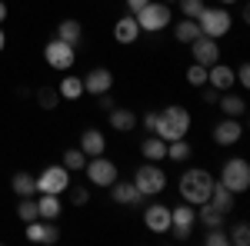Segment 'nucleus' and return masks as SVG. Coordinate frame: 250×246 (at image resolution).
Instances as JSON below:
<instances>
[{
	"label": "nucleus",
	"instance_id": "nucleus-1",
	"mask_svg": "<svg viewBox=\"0 0 250 246\" xmlns=\"http://www.w3.org/2000/svg\"><path fill=\"white\" fill-rule=\"evenodd\" d=\"M213 183H217V176H213L210 170H204V167H190V170L180 173V180H177V189H180L184 203H190V207H200V203H207V200H210Z\"/></svg>",
	"mask_w": 250,
	"mask_h": 246
},
{
	"label": "nucleus",
	"instance_id": "nucleus-2",
	"mask_svg": "<svg viewBox=\"0 0 250 246\" xmlns=\"http://www.w3.org/2000/svg\"><path fill=\"white\" fill-rule=\"evenodd\" d=\"M154 133L164 140V143H170V140H184V136L190 133V110L180 107V103H170V107L157 110Z\"/></svg>",
	"mask_w": 250,
	"mask_h": 246
},
{
	"label": "nucleus",
	"instance_id": "nucleus-3",
	"mask_svg": "<svg viewBox=\"0 0 250 246\" xmlns=\"http://www.w3.org/2000/svg\"><path fill=\"white\" fill-rule=\"evenodd\" d=\"M134 17L140 23V34H160V30L170 27L173 10H170V3H164V0H150L140 10H134Z\"/></svg>",
	"mask_w": 250,
	"mask_h": 246
},
{
	"label": "nucleus",
	"instance_id": "nucleus-4",
	"mask_svg": "<svg viewBox=\"0 0 250 246\" xmlns=\"http://www.w3.org/2000/svg\"><path fill=\"white\" fill-rule=\"evenodd\" d=\"M134 187L140 196H160L167 189V170L154 160H144L134 173Z\"/></svg>",
	"mask_w": 250,
	"mask_h": 246
},
{
	"label": "nucleus",
	"instance_id": "nucleus-5",
	"mask_svg": "<svg viewBox=\"0 0 250 246\" xmlns=\"http://www.w3.org/2000/svg\"><path fill=\"white\" fill-rule=\"evenodd\" d=\"M197 27H200V34H204V37L220 40V37H227V34H230L233 17H230V10H227V7H204V10H200V17H197Z\"/></svg>",
	"mask_w": 250,
	"mask_h": 246
},
{
	"label": "nucleus",
	"instance_id": "nucleus-6",
	"mask_svg": "<svg viewBox=\"0 0 250 246\" xmlns=\"http://www.w3.org/2000/svg\"><path fill=\"white\" fill-rule=\"evenodd\" d=\"M217 183H224L233 196H237V193H247L250 189V163L244 160V156H230V160L220 167Z\"/></svg>",
	"mask_w": 250,
	"mask_h": 246
},
{
	"label": "nucleus",
	"instance_id": "nucleus-7",
	"mask_svg": "<svg viewBox=\"0 0 250 246\" xmlns=\"http://www.w3.org/2000/svg\"><path fill=\"white\" fill-rule=\"evenodd\" d=\"M43 60H47V67L67 74V70H74V63H77V47L67 43V40H60V37H50L43 43Z\"/></svg>",
	"mask_w": 250,
	"mask_h": 246
},
{
	"label": "nucleus",
	"instance_id": "nucleus-8",
	"mask_svg": "<svg viewBox=\"0 0 250 246\" xmlns=\"http://www.w3.org/2000/svg\"><path fill=\"white\" fill-rule=\"evenodd\" d=\"M34 183H37V193H67L70 187V170L63 167V163H54V167H43V170L34 176Z\"/></svg>",
	"mask_w": 250,
	"mask_h": 246
},
{
	"label": "nucleus",
	"instance_id": "nucleus-9",
	"mask_svg": "<svg viewBox=\"0 0 250 246\" xmlns=\"http://www.w3.org/2000/svg\"><path fill=\"white\" fill-rule=\"evenodd\" d=\"M83 173H87V180H90L94 187H110L114 180H120L117 163H114V160H107L104 153H100V156H87V167H83Z\"/></svg>",
	"mask_w": 250,
	"mask_h": 246
},
{
	"label": "nucleus",
	"instance_id": "nucleus-10",
	"mask_svg": "<svg viewBox=\"0 0 250 246\" xmlns=\"http://www.w3.org/2000/svg\"><path fill=\"white\" fill-rule=\"evenodd\" d=\"M193 227H197V207L180 203V207L170 209V233L177 236V240H187V236L193 233Z\"/></svg>",
	"mask_w": 250,
	"mask_h": 246
},
{
	"label": "nucleus",
	"instance_id": "nucleus-11",
	"mask_svg": "<svg viewBox=\"0 0 250 246\" xmlns=\"http://www.w3.org/2000/svg\"><path fill=\"white\" fill-rule=\"evenodd\" d=\"M240 136H244L240 116H224L213 123V143L217 147H233V143H240Z\"/></svg>",
	"mask_w": 250,
	"mask_h": 246
},
{
	"label": "nucleus",
	"instance_id": "nucleus-12",
	"mask_svg": "<svg viewBox=\"0 0 250 246\" xmlns=\"http://www.w3.org/2000/svg\"><path fill=\"white\" fill-rule=\"evenodd\" d=\"M114 90V74L107 67H94L83 74V94L90 96H100V94H110Z\"/></svg>",
	"mask_w": 250,
	"mask_h": 246
},
{
	"label": "nucleus",
	"instance_id": "nucleus-13",
	"mask_svg": "<svg viewBox=\"0 0 250 246\" xmlns=\"http://www.w3.org/2000/svg\"><path fill=\"white\" fill-rule=\"evenodd\" d=\"M190 57H193V63H204V67H210V63H217L220 60V43L213 37H200L190 43Z\"/></svg>",
	"mask_w": 250,
	"mask_h": 246
},
{
	"label": "nucleus",
	"instance_id": "nucleus-14",
	"mask_svg": "<svg viewBox=\"0 0 250 246\" xmlns=\"http://www.w3.org/2000/svg\"><path fill=\"white\" fill-rule=\"evenodd\" d=\"M144 227L150 233H170V207L164 203H150L144 209Z\"/></svg>",
	"mask_w": 250,
	"mask_h": 246
},
{
	"label": "nucleus",
	"instance_id": "nucleus-15",
	"mask_svg": "<svg viewBox=\"0 0 250 246\" xmlns=\"http://www.w3.org/2000/svg\"><path fill=\"white\" fill-rule=\"evenodd\" d=\"M23 233L30 243H57L60 240V229L54 227V220H30Z\"/></svg>",
	"mask_w": 250,
	"mask_h": 246
},
{
	"label": "nucleus",
	"instance_id": "nucleus-16",
	"mask_svg": "<svg viewBox=\"0 0 250 246\" xmlns=\"http://www.w3.org/2000/svg\"><path fill=\"white\" fill-rule=\"evenodd\" d=\"M207 83H210L213 90H220V94H224V90H233V83H237L233 67L230 63H220V60L210 63V67H207Z\"/></svg>",
	"mask_w": 250,
	"mask_h": 246
},
{
	"label": "nucleus",
	"instance_id": "nucleus-17",
	"mask_svg": "<svg viewBox=\"0 0 250 246\" xmlns=\"http://www.w3.org/2000/svg\"><path fill=\"white\" fill-rule=\"evenodd\" d=\"M114 40L120 43V47H130V43L140 40V23H137L134 14H124V17L114 23Z\"/></svg>",
	"mask_w": 250,
	"mask_h": 246
},
{
	"label": "nucleus",
	"instance_id": "nucleus-18",
	"mask_svg": "<svg viewBox=\"0 0 250 246\" xmlns=\"http://www.w3.org/2000/svg\"><path fill=\"white\" fill-rule=\"evenodd\" d=\"M107 189H110V200H114L117 207H137V203L144 200V196L137 193L134 180H130V183H120V180H114V183H110Z\"/></svg>",
	"mask_w": 250,
	"mask_h": 246
},
{
	"label": "nucleus",
	"instance_id": "nucleus-19",
	"mask_svg": "<svg viewBox=\"0 0 250 246\" xmlns=\"http://www.w3.org/2000/svg\"><path fill=\"white\" fill-rule=\"evenodd\" d=\"M77 147L87 153V156H100V153L107 150V136L97 130V127H87V130L80 133V143H77Z\"/></svg>",
	"mask_w": 250,
	"mask_h": 246
},
{
	"label": "nucleus",
	"instance_id": "nucleus-20",
	"mask_svg": "<svg viewBox=\"0 0 250 246\" xmlns=\"http://www.w3.org/2000/svg\"><path fill=\"white\" fill-rule=\"evenodd\" d=\"M57 94H60V100H70V103L80 100V96H83V76L67 70V74L60 76V83H57Z\"/></svg>",
	"mask_w": 250,
	"mask_h": 246
},
{
	"label": "nucleus",
	"instance_id": "nucleus-21",
	"mask_svg": "<svg viewBox=\"0 0 250 246\" xmlns=\"http://www.w3.org/2000/svg\"><path fill=\"white\" fill-rule=\"evenodd\" d=\"M107 120H110V127H114L117 133H130V130L137 127V123H140V116H137L134 110H130V107H114Z\"/></svg>",
	"mask_w": 250,
	"mask_h": 246
},
{
	"label": "nucleus",
	"instance_id": "nucleus-22",
	"mask_svg": "<svg viewBox=\"0 0 250 246\" xmlns=\"http://www.w3.org/2000/svg\"><path fill=\"white\" fill-rule=\"evenodd\" d=\"M197 223H204V229H227V213L213 209L210 203L197 207Z\"/></svg>",
	"mask_w": 250,
	"mask_h": 246
},
{
	"label": "nucleus",
	"instance_id": "nucleus-23",
	"mask_svg": "<svg viewBox=\"0 0 250 246\" xmlns=\"http://www.w3.org/2000/svg\"><path fill=\"white\" fill-rule=\"evenodd\" d=\"M37 213H40V220H60V213H63L60 196L57 193H40L37 196Z\"/></svg>",
	"mask_w": 250,
	"mask_h": 246
},
{
	"label": "nucleus",
	"instance_id": "nucleus-24",
	"mask_svg": "<svg viewBox=\"0 0 250 246\" xmlns=\"http://www.w3.org/2000/svg\"><path fill=\"white\" fill-rule=\"evenodd\" d=\"M140 156H144V160H154V163H160V160H167V143H164L157 133H150V136L140 143Z\"/></svg>",
	"mask_w": 250,
	"mask_h": 246
},
{
	"label": "nucleus",
	"instance_id": "nucleus-25",
	"mask_svg": "<svg viewBox=\"0 0 250 246\" xmlns=\"http://www.w3.org/2000/svg\"><path fill=\"white\" fill-rule=\"evenodd\" d=\"M217 107L224 110V116H244V110H247L244 96L233 94V90H224V94H220V100H217Z\"/></svg>",
	"mask_w": 250,
	"mask_h": 246
},
{
	"label": "nucleus",
	"instance_id": "nucleus-26",
	"mask_svg": "<svg viewBox=\"0 0 250 246\" xmlns=\"http://www.w3.org/2000/svg\"><path fill=\"white\" fill-rule=\"evenodd\" d=\"M54 37H60V40H67V43H74V47H77L80 40H83V23H80V20H74V17L60 20Z\"/></svg>",
	"mask_w": 250,
	"mask_h": 246
},
{
	"label": "nucleus",
	"instance_id": "nucleus-27",
	"mask_svg": "<svg viewBox=\"0 0 250 246\" xmlns=\"http://www.w3.org/2000/svg\"><path fill=\"white\" fill-rule=\"evenodd\" d=\"M213 209H220V213H230L233 209V193L224 183H213V189H210V200H207Z\"/></svg>",
	"mask_w": 250,
	"mask_h": 246
},
{
	"label": "nucleus",
	"instance_id": "nucleus-28",
	"mask_svg": "<svg viewBox=\"0 0 250 246\" xmlns=\"http://www.w3.org/2000/svg\"><path fill=\"white\" fill-rule=\"evenodd\" d=\"M173 37H177V43H187L190 47L193 40L200 37V27H197V20H190V17H184L177 27H173Z\"/></svg>",
	"mask_w": 250,
	"mask_h": 246
},
{
	"label": "nucleus",
	"instance_id": "nucleus-29",
	"mask_svg": "<svg viewBox=\"0 0 250 246\" xmlns=\"http://www.w3.org/2000/svg\"><path fill=\"white\" fill-rule=\"evenodd\" d=\"M17 216L23 220V223L40 220V213H37V193H34V196H20V200H17Z\"/></svg>",
	"mask_w": 250,
	"mask_h": 246
},
{
	"label": "nucleus",
	"instance_id": "nucleus-30",
	"mask_svg": "<svg viewBox=\"0 0 250 246\" xmlns=\"http://www.w3.org/2000/svg\"><path fill=\"white\" fill-rule=\"evenodd\" d=\"M60 163H63V167H67L70 173H74V170H83V167H87V153L80 150V147H67Z\"/></svg>",
	"mask_w": 250,
	"mask_h": 246
},
{
	"label": "nucleus",
	"instance_id": "nucleus-31",
	"mask_svg": "<svg viewBox=\"0 0 250 246\" xmlns=\"http://www.w3.org/2000/svg\"><path fill=\"white\" fill-rule=\"evenodd\" d=\"M10 189H14L17 196H34V193H37V183H34L30 173H17V176L10 180Z\"/></svg>",
	"mask_w": 250,
	"mask_h": 246
},
{
	"label": "nucleus",
	"instance_id": "nucleus-32",
	"mask_svg": "<svg viewBox=\"0 0 250 246\" xmlns=\"http://www.w3.org/2000/svg\"><path fill=\"white\" fill-rule=\"evenodd\" d=\"M190 153H193V147L187 143V136H184V140H170V143H167V160L184 163V160H190Z\"/></svg>",
	"mask_w": 250,
	"mask_h": 246
},
{
	"label": "nucleus",
	"instance_id": "nucleus-33",
	"mask_svg": "<svg viewBox=\"0 0 250 246\" xmlns=\"http://www.w3.org/2000/svg\"><path fill=\"white\" fill-rule=\"evenodd\" d=\"M184 80H187L190 87L200 90V87L207 83V67H204V63H190V67H187V74H184Z\"/></svg>",
	"mask_w": 250,
	"mask_h": 246
},
{
	"label": "nucleus",
	"instance_id": "nucleus-34",
	"mask_svg": "<svg viewBox=\"0 0 250 246\" xmlns=\"http://www.w3.org/2000/svg\"><path fill=\"white\" fill-rule=\"evenodd\" d=\"M204 7H207L204 0H177V10H180L184 17H190V20L200 17V10H204Z\"/></svg>",
	"mask_w": 250,
	"mask_h": 246
},
{
	"label": "nucleus",
	"instance_id": "nucleus-35",
	"mask_svg": "<svg viewBox=\"0 0 250 246\" xmlns=\"http://www.w3.org/2000/svg\"><path fill=\"white\" fill-rule=\"evenodd\" d=\"M37 103L43 107V110H54V107L60 103V94L50 90V87H43V90H37Z\"/></svg>",
	"mask_w": 250,
	"mask_h": 246
},
{
	"label": "nucleus",
	"instance_id": "nucleus-36",
	"mask_svg": "<svg viewBox=\"0 0 250 246\" xmlns=\"http://www.w3.org/2000/svg\"><path fill=\"white\" fill-rule=\"evenodd\" d=\"M227 236H230V243L247 246L250 243V223H237V227H233V233H227Z\"/></svg>",
	"mask_w": 250,
	"mask_h": 246
},
{
	"label": "nucleus",
	"instance_id": "nucleus-37",
	"mask_svg": "<svg viewBox=\"0 0 250 246\" xmlns=\"http://www.w3.org/2000/svg\"><path fill=\"white\" fill-rule=\"evenodd\" d=\"M204 243L207 246H230V236H227V229H207Z\"/></svg>",
	"mask_w": 250,
	"mask_h": 246
},
{
	"label": "nucleus",
	"instance_id": "nucleus-38",
	"mask_svg": "<svg viewBox=\"0 0 250 246\" xmlns=\"http://www.w3.org/2000/svg\"><path fill=\"white\" fill-rule=\"evenodd\" d=\"M67 189H70V203H74V207H87V203H90L87 187H67Z\"/></svg>",
	"mask_w": 250,
	"mask_h": 246
},
{
	"label": "nucleus",
	"instance_id": "nucleus-39",
	"mask_svg": "<svg viewBox=\"0 0 250 246\" xmlns=\"http://www.w3.org/2000/svg\"><path fill=\"white\" fill-rule=\"evenodd\" d=\"M233 76H237V83L247 90V87H250V63H240V67L233 70Z\"/></svg>",
	"mask_w": 250,
	"mask_h": 246
},
{
	"label": "nucleus",
	"instance_id": "nucleus-40",
	"mask_svg": "<svg viewBox=\"0 0 250 246\" xmlns=\"http://www.w3.org/2000/svg\"><path fill=\"white\" fill-rule=\"evenodd\" d=\"M200 100H204V103H217V100H220V90H213L210 83H204V87H200Z\"/></svg>",
	"mask_w": 250,
	"mask_h": 246
},
{
	"label": "nucleus",
	"instance_id": "nucleus-41",
	"mask_svg": "<svg viewBox=\"0 0 250 246\" xmlns=\"http://www.w3.org/2000/svg\"><path fill=\"white\" fill-rule=\"evenodd\" d=\"M97 107H100L104 114H110V110H114L117 103H114V96H110V94H100V96H97Z\"/></svg>",
	"mask_w": 250,
	"mask_h": 246
},
{
	"label": "nucleus",
	"instance_id": "nucleus-42",
	"mask_svg": "<svg viewBox=\"0 0 250 246\" xmlns=\"http://www.w3.org/2000/svg\"><path fill=\"white\" fill-rule=\"evenodd\" d=\"M140 123L147 127V133H154V123H157V110H147V114L140 116Z\"/></svg>",
	"mask_w": 250,
	"mask_h": 246
},
{
	"label": "nucleus",
	"instance_id": "nucleus-43",
	"mask_svg": "<svg viewBox=\"0 0 250 246\" xmlns=\"http://www.w3.org/2000/svg\"><path fill=\"white\" fill-rule=\"evenodd\" d=\"M124 3H127V10H140V7L150 3V0H124Z\"/></svg>",
	"mask_w": 250,
	"mask_h": 246
},
{
	"label": "nucleus",
	"instance_id": "nucleus-44",
	"mask_svg": "<svg viewBox=\"0 0 250 246\" xmlns=\"http://www.w3.org/2000/svg\"><path fill=\"white\" fill-rule=\"evenodd\" d=\"M3 20H7V3L0 0V23H3Z\"/></svg>",
	"mask_w": 250,
	"mask_h": 246
},
{
	"label": "nucleus",
	"instance_id": "nucleus-45",
	"mask_svg": "<svg viewBox=\"0 0 250 246\" xmlns=\"http://www.w3.org/2000/svg\"><path fill=\"white\" fill-rule=\"evenodd\" d=\"M3 47H7V34H3V27H0V54H3Z\"/></svg>",
	"mask_w": 250,
	"mask_h": 246
},
{
	"label": "nucleus",
	"instance_id": "nucleus-46",
	"mask_svg": "<svg viewBox=\"0 0 250 246\" xmlns=\"http://www.w3.org/2000/svg\"><path fill=\"white\" fill-rule=\"evenodd\" d=\"M217 3H220V7H233L237 0H217Z\"/></svg>",
	"mask_w": 250,
	"mask_h": 246
},
{
	"label": "nucleus",
	"instance_id": "nucleus-47",
	"mask_svg": "<svg viewBox=\"0 0 250 246\" xmlns=\"http://www.w3.org/2000/svg\"><path fill=\"white\" fill-rule=\"evenodd\" d=\"M164 3H177V0H164Z\"/></svg>",
	"mask_w": 250,
	"mask_h": 246
}]
</instances>
